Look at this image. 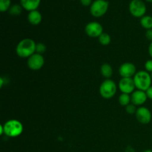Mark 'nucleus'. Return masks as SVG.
<instances>
[{
  "mask_svg": "<svg viewBox=\"0 0 152 152\" xmlns=\"http://www.w3.org/2000/svg\"><path fill=\"white\" fill-rule=\"evenodd\" d=\"M99 42L102 45H108L110 44L111 41V38L110 35L107 33H102L99 37H98Z\"/></svg>",
  "mask_w": 152,
  "mask_h": 152,
  "instance_id": "6ab92c4d",
  "label": "nucleus"
},
{
  "mask_svg": "<svg viewBox=\"0 0 152 152\" xmlns=\"http://www.w3.org/2000/svg\"><path fill=\"white\" fill-rule=\"evenodd\" d=\"M4 134L8 137H17L20 136L24 130L23 125L17 120H10L4 125Z\"/></svg>",
  "mask_w": 152,
  "mask_h": 152,
  "instance_id": "7ed1b4c3",
  "label": "nucleus"
},
{
  "mask_svg": "<svg viewBox=\"0 0 152 152\" xmlns=\"http://www.w3.org/2000/svg\"><path fill=\"white\" fill-rule=\"evenodd\" d=\"M37 43L29 38L22 39L16 48V53L21 58H29L36 53Z\"/></svg>",
  "mask_w": 152,
  "mask_h": 152,
  "instance_id": "f257e3e1",
  "label": "nucleus"
},
{
  "mask_svg": "<svg viewBox=\"0 0 152 152\" xmlns=\"http://www.w3.org/2000/svg\"><path fill=\"white\" fill-rule=\"evenodd\" d=\"M46 50H47V48H46V45L44 43H37V46H36V53L42 55L43 53L46 51Z\"/></svg>",
  "mask_w": 152,
  "mask_h": 152,
  "instance_id": "412c9836",
  "label": "nucleus"
},
{
  "mask_svg": "<svg viewBox=\"0 0 152 152\" xmlns=\"http://www.w3.org/2000/svg\"><path fill=\"white\" fill-rule=\"evenodd\" d=\"M140 25L143 28L147 30L152 29V16L145 15L140 18Z\"/></svg>",
  "mask_w": 152,
  "mask_h": 152,
  "instance_id": "dca6fc26",
  "label": "nucleus"
},
{
  "mask_svg": "<svg viewBox=\"0 0 152 152\" xmlns=\"http://www.w3.org/2000/svg\"><path fill=\"white\" fill-rule=\"evenodd\" d=\"M11 7V0H0V11L4 12L9 10Z\"/></svg>",
  "mask_w": 152,
  "mask_h": 152,
  "instance_id": "aec40b11",
  "label": "nucleus"
},
{
  "mask_svg": "<svg viewBox=\"0 0 152 152\" xmlns=\"http://www.w3.org/2000/svg\"><path fill=\"white\" fill-rule=\"evenodd\" d=\"M73 1H74V0H73Z\"/></svg>",
  "mask_w": 152,
  "mask_h": 152,
  "instance_id": "72a5a7b5",
  "label": "nucleus"
},
{
  "mask_svg": "<svg viewBox=\"0 0 152 152\" xmlns=\"http://www.w3.org/2000/svg\"><path fill=\"white\" fill-rule=\"evenodd\" d=\"M109 3L107 0H94L90 6V13L94 17L99 18L107 13Z\"/></svg>",
  "mask_w": 152,
  "mask_h": 152,
  "instance_id": "20e7f679",
  "label": "nucleus"
},
{
  "mask_svg": "<svg viewBox=\"0 0 152 152\" xmlns=\"http://www.w3.org/2000/svg\"><path fill=\"white\" fill-rule=\"evenodd\" d=\"M100 72L105 78L110 79L113 74V68L108 63H104L100 68Z\"/></svg>",
  "mask_w": 152,
  "mask_h": 152,
  "instance_id": "2eb2a0df",
  "label": "nucleus"
},
{
  "mask_svg": "<svg viewBox=\"0 0 152 152\" xmlns=\"http://www.w3.org/2000/svg\"><path fill=\"white\" fill-rule=\"evenodd\" d=\"M119 88L122 93L132 94L134 91V89L136 88L134 79L122 78L119 83Z\"/></svg>",
  "mask_w": 152,
  "mask_h": 152,
  "instance_id": "9b49d317",
  "label": "nucleus"
},
{
  "mask_svg": "<svg viewBox=\"0 0 152 152\" xmlns=\"http://www.w3.org/2000/svg\"><path fill=\"white\" fill-rule=\"evenodd\" d=\"M151 78H152V73H151Z\"/></svg>",
  "mask_w": 152,
  "mask_h": 152,
  "instance_id": "473e14b6",
  "label": "nucleus"
},
{
  "mask_svg": "<svg viewBox=\"0 0 152 152\" xmlns=\"http://www.w3.org/2000/svg\"><path fill=\"white\" fill-rule=\"evenodd\" d=\"M148 53H149L150 56L152 58V42H151L148 46Z\"/></svg>",
  "mask_w": 152,
  "mask_h": 152,
  "instance_id": "bb28decb",
  "label": "nucleus"
},
{
  "mask_svg": "<svg viewBox=\"0 0 152 152\" xmlns=\"http://www.w3.org/2000/svg\"><path fill=\"white\" fill-rule=\"evenodd\" d=\"M133 79L137 90L146 91L151 86V76L146 71H137Z\"/></svg>",
  "mask_w": 152,
  "mask_h": 152,
  "instance_id": "f03ea898",
  "label": "nucleus"
},
{
  "mask_svg": "<svg viewBox=\"0 0 152 152\" xmlns=\"http://www.w3.org/2000/svg\"><path fill=\"white\" fill-rule=\"evenodd\" d=\"M143 152H152V151L150 149H147V150H145Z\"/></svg>",
  "mask_w": 152,
  "mask_h": 152,
  "instance_id": "7c9ffc66",
  "label": "nucleus"
},
{
  "mask_svg": "<svg viewBox=\"0 0 152 152\" xmlns=\"http://www.w3.org/2000/svg\"><path fill=\"white\" fill-rule=\"evenodd\" d=\"M145 1H148V2H150V3H152V0H145Z\"/></svg>",
  "mask_w": 152,
  "mask_h": 152,
  "instance_id": "2f4dec72",
  "label": "nucleus"
},
{
  "mask_svg": "<svg viewBox=\"0 0 152 152\" xmlns=\"http://www.w3.org/2000/svg\"><path fill=\"white\" fill-rule=\"evenodd\" d=\"M45 64V59L43 56L39 53H35L32 56L28 58L27 65L32 71H39L43 67Z\"/></svg>",
  "mask_w": 152,
  "mask_h": 152,
  "instance_id": "6e6552de",
  "label": "nucleus"
},
{
  "mask_svg": "<svg viewBox=\"0 0 152 152\" xmlns=\"http://www.w3.org/2000/svg\"><path fill=\"white\" fill-rule=\"evenodd\" d=\"M126 152H134V149L133 147L128 146L126 149Z\"/></svg>",
  "mask_w": 152,
  "mask_h": 152,
  "instance_id": "cd10ccee",
  "label": "nucleus"
},
{
  "mask_svg": "<svg viewBox=\"0 0 152 152\" xmlns=\"http://www.w3.org/2000/svg\"><path fill=\"white\" fill-rule=\"evenodd\" d=\"M3 84H4V79L3 77H0V87L2 88L3 87Z\"/></svg>",
  "mask_w": 152,
  "mask_h": 152,
  "instance_id": "c756f323",
  "label": "nucleus"
},
{
  "mask_svg": "<svg viewBox=\"0 0 152 152\" xmlns=\"http://www.w3.org/2000/svg\"><path fill=\"white\" fill-rule=\"evenodd\" d=\"M80 3L82 5L85 6V7H88V6L91 5L93 1L92 0H80Z\"/></svg>",
  "mask_w": 152,
  "mask_h": 152,
  "instance_id": "b1692460",
  "label": "nucleus"
},
{
  "mask_svg": "<svg viewBox=\"0 0 152 152\" xmlns=\"http://www.w3.org/2000/svg\"><path fill=\"white\" fill-rule=\"evenodd\" d=\"M132 102V98H131L130 94H128L122 93L119 96V102L122 106H127Z\"/></svg>",
  "mask_w": 152,
  "mask_h": 152,
  "instance_id": "f3484780",
  "label": "nucleus"
},
{
  "mask_svg": "<svg viewBox=\"0 0 152 152\" xmlns=\"http://www.w3.org/2000/svg\"><path fill=\"white\" fill-rule=\"evenodd\" d=\"M131 98H132V103L136 106L142 105L148 99L145 91L140 90L134 91L131 95Z\"/></svg>",
  "mask_w": 152,
  "mask_h": 152,
  "instance_id": "f8f14e48",
  "label": "nucleus"
},
{
  "mask_svg": "<svg viewBox=\"0 0 152 152\" xmlns=\"http://www.w3.org/2000/svg\"><path fill=\"white\" fill-rule=\"evenodd\" d=\"M145 37L147 38V39L152 42V29L147 30L145 32Z\"/></svg>",
  "mask_w": 152,
  "mask_h": 152,
  "instance_id": "393cba45",
  "label": "nucleus"
},
{
  "mask_svg": "<svg viewBox=\"0 0 152 152\" xmlns=\"http://www.w3.org/2000/svg\"><path fill=\"white\" fill-rule=\"evenodd\" d=\"M135 115H136L137 120L141 124L146 125L148 124L151 121V112L150 111V110L148 108H145V107L142 106L138 108Z\"/></svg>",
  "mask_w": 152,
  "mask_h": 152,
  "instance_id": "9d476101",
  "label": "nucleus"
},
{
  "mask_svg": "<svg viewBox=\"0 0 152 152\" xmlns=\"http://www.w3.org/2000/svg\"><path fill=\"white\" fill-rule=\"evenodd\" d=\"M99 94L104 99H111L117 92V85L115 82L110 79H106L102 83L99 87Z\"/></svg>",
  "mask_w": 152,
  "mask_h": 152,
  "instance_id": "39448f33",
  "label": "nucleus"
},
{
  "mask_svg": "<svg viewBox=\"0 0 152 152\" xmlns=\"http://www.w3.org/2000/svg\"><path fill=\"white\" fill-rule=\"evenodd\" d=\"M85 31L89 37L98 38L103 33V28L99 22H91L86 25Z\"/></svg>",
  "mask_w": 152,
  "mask_h": 152,
  "instance_id": "0eeeda50",
  "label": "nucleus"
},
{
  "mask_svg": "<svg viewBox=\"0 0 152 152\" xmlns=\"http://www.w3.org/2000/svg\"><path fill=\"white\" fill-rule=\"evenodd\" d=\"M22 9H23V7H22L21 4H12L11 7L9 9L8 12L10 15H13V16H18V15H20L21 13H22Z\"/></svg>",
  "mask_w": 152,
  "mask_h": 152,
  "instance_id": "a211bd4d",
  "label": "nucleus"
},
{
  "mask_svg": "<svg viewBox=\"0 0 152 152\" xmlns=\"http://www.w3.org/2000/svg\"><path fill=\"white\" fill-rule=\"evenodd\" d=\"M126 112L128 113L129 114H135L137 112V108L136 105H134V104H129V105L126 107Z\"/></svg>",
  "mask_w": 152,
  "mask_h": 152,
  "instance_id": "4be33fe9",
  "label": "nucleus"
},
{
  "mask_svg": "<svg viewBox=\"0 0 152 152\" xmlns=\"http://www.w3.org/2000/svg\"><path fill=\"white\" fill-rule=\"evenodd\" d=\"M129 10L134 17L142 18L145 15L147 9L142 0H132L129 3Z\"/></svg>",
  "mask_w": 152,
  "mask_h": 152,
  "instance_id": "423d86ee",
  "label": "nucleus"
},
{
  "mask_svg": "<svg viewBox=\"0 0 152 152\" xmlns=\"http://www.w3.org/2000/svg\"><path fill=\"white\" fill-rule=\"evenodd\" d=\"M40 3L41 0H20V4L23 9L29 12L37 10Z\"/></svg>",
  "mask_w": 152,
  "mask_h": 152,
  "instance_id": "ddd939ff",
  "label": "nucleus"
},
{
  "mask_svg": "<svg viewBox=\"0 0 152 152\" xmlns=\"http://www.w3.org/2000/svg\"><path fill=\"white\" fill-rule=\"evenodd\" d=\"M145 93H146L147 96H148V99H152V86L145 91Z\"/></svg>",
  "mask_w": 152,
  "mask_h": 152,
  "instance_id": "a878e982",
  "label": "nucleus"
},
{
  "mask_svg": "<svg viewBox=\"0 0 152 152\" xmlns=\"http://www.w3.org/2000/svg\"><path fill=\"white\" fill-rule=\"evenodd\" d=\"M42 20V16L39 10H33L28 13V21L31 25H38L41 23Z\"/></svg>",
  "mask_w": 152,
  "mask_h": 152,
  "instance_id": "4468645a",
  "label": "nucleus"
},
{
  "mask_svg": "<svg viewBox=\"0 0 152 152\" xmlns=\"http://www.w3.org/2000/svg\"><path fill=\"white\" fill-rule=\"evenodd\" d=\"M145 69L147 72L152 73V59H149L145 62Z\"/></svg>",
  "mask_w": 152,
  "mask_h": 152,
  "instance_id": "5701e85b",
  "label": "nucleus"
},
{
  "mask_svg": "<svg viewBox=\"0 0 152 152\" xmlns=\"http://www.w3.org/2000/svg\"><path fill=\"white\" fill-rule=\"evenodd\" d=\"M0 134H4V127H3V125L0 126Z\"/></svg>",
  "mask_w": 152,
  "mask_h": 152,
  "instance_id": "c85d7f7f",
  "label": "nucleus"
},
{
  "mask_svg": "<svg viewBox=\"0 0 152 152\" xmlns=\"http://www.w3.org/2000/svg\"><path fill=\"white\" fill-rule=\"evenodd\" d=\"M137 73V68L132 62H125L120 65L119 74L122 78H132Z\"/></svg>",
  "mask_w": 152,
  "mask_h": 152,
  "instance_id": "1a4fd4ad",
  "label": "nucleus"
}]
</instances>
